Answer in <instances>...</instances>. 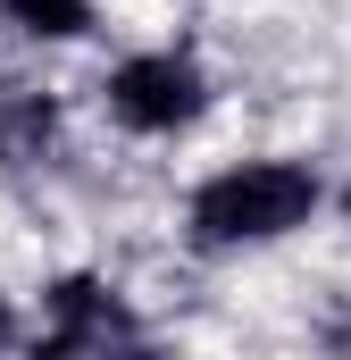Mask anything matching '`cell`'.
<instances>
[{
    "mask_svg": "<svg viewBox=\"0 0 351 360\" xmlns=\"http://www.w3.org/2000/svg\"><path fill=\"white\" fill-rule=\"evenodd\" d=\"M318 210V176L293 160H243L226 176H209L192 193V243L226 252V243H276L293 226H310Z\"/></svg>",
    "mask_w": 351,
    "mask_h": 360,
    "instance_id": "6da1fadb",
    "label": "cell"
},
{
    "mask_svg": "<svg viewBox=\"0 0 351 360\" xmlns=\"http://www.w3.org/2000/svg\"><path fill=\"white\" fill-rule=\"evenodd\" d=\"M209 109V76L184 59V51H143L109 76V117L134 126V134H176Z\"/></svg>",
    "mask_w": 351,
    "mask_h": 360,
    "instance_id": "7a4b0ae2",
    "label": "cell"
},
{
    "mask_svg": "<svg viewBox=\"0 0 351 360\" xmlns=\"http://www.w3.org/2000/svg\"><path fill=\"white\" fill-rule=\"evenodd\" d=\"M126 344H134V327H126V310L100 276H59L42 293L34 360H92V352H126Z\"/></svg>",
    "mask_w": 351,
    "mask_h": 360,
    "instance_id": "3957f363",
    "label": "cell"
},
{
    "mask_svg": "<svg viewBox=\"0 0 351 360\" xmlns=\"http://www.w3.org/2000/svg\"><path fill=\"white\" fill-rule=\"evenodd\" d=\"M0 8H8V25L51 34V42H67V34H84V25H92V0H0Z\"/></svg>",
    "mask_w": 351,
    "mask_h": 360,
    "instance_id": "277c9868",
    "label": "cell"
},
{
    "mask_svg": "<svg viewBox=\"0 0 351 360\" xmlns=\"http://www.w3.org/2000/svg\"><path fill=\"white\" fill-rule=\"evenodd\" d=\"M8 344H17V310L0 302V352H8Z\"/></svg>",
    "mask_w": 351,
    "mask_h": 360,
    "instance_id": "5b68a950",
    "label": "cell"
},
{
    "mask_svg": "<svg viewBox=\"0 0 351 360\" xmlns=\"http://www.w3.org/2000/svg\"><path fill=\"white\" fill-rule=\"evenodd\" d=\"M343 218H351V193H343Z\"/></svg>",
    "mask_w": 351,
    "mask_h": 360,
    "instance_id": "8992f818",
    "label": "cell"
}]
</instances>
